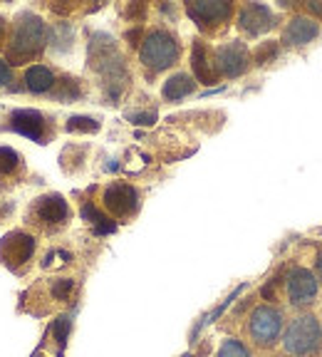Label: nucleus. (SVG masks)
I'll use <instances>...</instances> for the list:
<instances>
[{
  "mask_svg": "<svg viewBox=\"0 0 322 357\" xmlns=\"http://www.w3.org/2000/svg\"><path fill=\"white\" fill-rule=\"evenodd\" d=\"M45 45H47V28L43 17L35 13H20L13 22L6 57L10 65H25L45 50Z\"/></svg>",
  "mask_w": 322,
  "mask_h": 357,
  "instance_id": "obj_1",
  "label": "nucleus"
},
{
  "mask_svg": "<svg viewBox=\"0 0 322 357\" xmlns=\"http://www.w3.org/2000/svg\"><path fill=\"white\" fill-rule=\"evenodd\" d=\"M178 55H181V47H178L176 38L167 30H151V33L144 35L139 47V60L144 67L154 70V73H161V70H169L171 65H176Z\"/></svg>",
  "mask_w": 322,
  "mask_h": 357,
  "instance_id": "obj_2",
  "label": "nucleus"
},
{
  "mask_svg": "<svg viewBox=\"0 0 322 357\" xmlns=\"http://www.w3.org/2000/svg\"><path fill=\"white\" fill-rule=\"evenodd\" d=\"M285 352L295 357H307L312 352H320L322 347V328L312 315H302L298 318L288 330H285L283 337Z\"/></svg>",
  "mask_w": 322,
  "mask_h": 357,
  "instance_id": "obj_3",
  "label": "nucleus"
},
{
  "mask_svg": "<svg viewBox=\"0 0 322 357\" xmlns=\"http://www.w3.org/2000/svg\"><path fill=\"white\" fill-rule=\"evenodd\" d=\"M280 330H283V315H280V310H275L270 305H261L250 312L248 333L256 345L270 347L280 337Z\"/></svg>",
  "mask_w": 322,
  "mask_h": 357,
  "instance_id": "obj_4",
  "label": "nucleus"
},
{
  "mask_svg": "<svg viewBox=\"0 0 322 357\" xmlns=\"http://www.w3.org/2000/svg\"><path fill=\"white\" fill-rule=\"evenodd\" d=\"M35 253V238L25 231H10L0 241V263L10 271H20Z\"/></svg>",
  "mask_w": 322,
  "mask_h": 357,
  "instance_id": "obj_5",
  "label": "nucleus"
},
{
  "mask_svg": "<svg viewBox=\"0 0 322 357\" xmlns=\"http://www.w3.org/2000/svg\"><path fill=\"white\" fill-rule=\"evenodd\" d=\"M213 67H216V75H223V77H240L250 67L248 47L240 40H231V43L221 45L213 52Z\"/></svg>",
  "mask_w": 322,
  "mask_h": 357,
  "instance_id": "obj_6",
  "label": "nucleus"
},
{
  "mask_svg": "<svg viewBox=\"0 0 322 357\" xmlns=\"http://www.w3.org/2000/svg\"><path fill=\"white\" fill-rule=\"evenodd\" d=\"M102 201H105V208L114 216L124 218L132 216L137 208H139V191L134 189L132 184H124V181H114L105 189L102 194Z\"/></svg>",
  "mask_w": 322,
  "mask_h": 357,
  "instance_id": "obj_7",
  "label": "nucleus"
},
{
  "mask_svg": "<svg viewBox=\"0 0 322 357\" xmlns=\"http://www.w3.org/2000/svg\"><path fill=\"white\" fill-rule=\"evenodd\" d=\"M30 216H33V223L45 226V229L47 226H62L70 218V204L60 194L40 196L30 208Z\"/></svg>",
  "mask_w": 322,
  "mask_h": 357,
  "instance_id": "obj_8",
  "label": "nucleus"
},
{
  "mask_svg": "<svg viewBox=\"0 0 322 357\" xmlns=\"http://www.w3.org/2000/svg\"><path fill=\"white\" fill-rule=\"evenodd\" d=\"M186 13L199 28H216V25H221V22H226L231 17L233 6L223 3V0H199V3H189Z\"/></svg>",
  "mask_w": 322,
  "mask_h": 357,
  "instance_id": "obj_9",
  "label": "nucleus"
},
{
  "mask_svg": "<svg viewBox=\"0 0 322 357\" xmlns=\"http://www.w3.org/2000/svg\"><path fill=\"white\" fill-rule=\"evenodd\" d=\"M317 296V278L307 268H293L288 273V298L293 305H310Z\"/></svg>",
  "mask_w": 322,
  "mask_h": 357,
  "instance_id": "obj_10",
  "label": "nucleus"
},
{
  "mask_svg": "<svg viewBox=\"0 0 322 357\" xmlns=\"http://www.w3.org/2000/svg\"><path fill=\"white\" fill-rule=\"evenodd\" d=\"M275 25L270 8L261 6V3H250L238 13V28L248 35H263Z\"/></svg>",
  "mask_w": 322,
  "mask_h": 357,
  "instance_id": "obj_11",
  "label": "nucleus"
},
{
  "mask_svg": "<svg viewBox=\"0 0 322 357\" xmlns=\"http://www.w3.org/2000/svg\"><path fill=\"white\" fill-rule=\"evenodd\" d=\"M10 127L15 129L17 134H22V137H28V139L43 144L47 122H45V117L38 109H15L10 114Z\"/></svg>",
  "mask_w": 322,
  "mask_h": 357,
  "instance_id": "obj_12",
  "label": "nucleus"
},
{
  "mask_svg": "<svg viewBox=\"0 0 322 357\" xmlns=\"http://www.w3.org/2000/svg\"><path fill=\"white\" fill-rule=\"evenodd\" d=\"M320 28H317V22L312 17L305 15H295L293 20L285 25V33H283V43L285 45H295V47H300V45L312 43V38H317Z\"/></svg>",
  "mask_w": 322,
  "mask_h": 357,
  "instance_id": "obj_13",
  "label": "nucleus"
},
{
  "mask_svg": "<svg viewBox=\"0 0 322 357\" xmlns=\"http://www.w3.org/2000/svg\"><path fill=\"white\" fill-rule=\"evenodd\" d=\"M191 67H194V77L204 84L216 82V67H213L211 57H208V47H206L201 40L194 43V50H191Z\"/></svg>",
  "mask_w": 322,
  "mask_h": 357,
  "instance_id": "obj_14",
  "label": "nucleus"
},
{
  "mask_svg": "<svg viewBox=\"0 0 322 357\" xmlns=\"http://www.w3.org/2000/svg\"><path fill=\"white\" fill-rule=\"evenodd\" d=\"M22 82H25V87L30 89V92H35V95H43V92H50L52 87L57 84L55 79V73H52L50 67L45 65H33L25 70V77H22Z\"/></svg>",
  "mask_w": 322,
  "mask_h": 357,
  "instance_id": "obj_15",
  "label": "nucleus"
},
{
  "mask_svg": "<svg viewBox=\"0 0 322 357\" xmlns=\"http://www.w3.org/2000/svg\"><path fill=\"white\" fill-rule=\"evenodd\" d=\"M194 89H196V79L191 77V75L176 73L164 82L161 95H164V100H169V102H178V100H183V97L194 95Z\"/></svg>",
  "mask_w": 322,
  "mask_h": 357,
  "instance_id": "obj_16",
  "label": "nucleus"
},
{
  "mask_svg": "<svg viewBox=\"0 0 322 357\" xmlns=\"http://www.w3.org/2000/svg\"><path fill=\"white\" fill-rule=\"evenodd\" d=\"M82 218L89 223V226H92V229H95V234H100V236L114 234V231H117V223L112 221V218H107L100 208H95V204H84V206H82Z\"/></svg>",
  "mask_w": 322,
  "mask_h": 357,
  "instance_id": "obj_17",
  "label": "nucleus"
},
{
  "mask_svg": "<svg viewBox=\"0 0 322 357\" xmlns=\"http://www.w3.org/2000/svg\"><path fill=\"white\" fill-rule=\"evenodd\" d=\"M55 87H57L55 89V100H60V102H75L79 95H82V89H79L77 79L65 77V79H60Z\"/></svg>",
  "mask_w": 322,
  "mask_h": 357,
  "instance_id": "obj_18",
  "label": "nucleus"
},
{
  "mask_svg": "<svg viewBox=\"0 0 322 357\" xmlns=\"http://www.w3.org/2000/svg\"><path fill=\"white\" fill-rule=\"evenodd\" d=\"M65 129L67 132H75V134H95V132H100V122L97 119H92V117H70L67 119V124H65Z\"/></svg>",
  "mask_w": 322,
  "mask_h": 357,
  "instance_id": "obj_19",
  "label": "nucleus"
},
{
  "mask_svg": "<svg viewBox=\"0 0 322 357\" xmlns=\"http://www.w3.org/2000/svg\"><path fill=\"white\" fill-rule=\"evenodd\" d=\"M20 167V154L10 146H0V176H8Z\"/></svg>",
  "mask_w": 322,
  "mask_h": 357,
  "instance_id": "obj_20",
  "label": "nucleus"
},
{
  "mask_svg": "<svg viewBox=\"0 0 322 357\" xmlns=\"http://www.w3.org/2000/svg\"><path fill=\"white\" fill-rule=\"evenodd\" d=\"M72 290H75V280L72 278H57V280H52V285H50L52 298H55V301H60V303L70 301Z\"/></svg>",
  "mask_w": 322,
  "mask_h": 357,
  "instance_id": "obj_21",
  "label": "nucleus"
},
{
  "mask_svg": "<svg viewBox=\"0 0 322 357\" xmlns=\"http://www.w3.org/2000/svg\"><path fill=\"white\" fill-rule=\"evenodd\" d=\"M216 357H250V352H248V347L243 345L240 340H226L221 345V350L216 352Z\"/></svg>",
  "mask_w": 322,
  "mask_h": 357,
  "instance_id": "obj_22",
  "label": "nucleus"
},
{
  "mask_svg": "<svg viewBox=\"0 0 322 357\" xmlns=\"http://www.w3.org/2000/svg\"><path fill=\"white\" fill-rule=\"evenodd\" d=\"M278 57V43H263L256 52H253V62L256 65H268Z\"/></svg>",
  "mask_w": 322,
  "mask_h": 357,
  "instance_id": "obj_23",
  "label": "nucleus"
},
{
  "mask_svg": "<svg viewBox=\"0 0 322 357\" xmlns=\"http://www.w3.org/2000/svg\"><path fill=\"white\" fill-rule=\"evenodd\" d=\"M70 325H72V320H70V315H60V318L55 320V340L60 347H65L67 342V335H70Z\"/></svg>",
  "mask_w": 322,
  "mask_h": 357,
  "instance_id": "obj_24",
  "label": "nucleus"
},
{
  "mask_svg": "<svg viewBox=\"0 0 322 357\" xmlns=\"http://www.w3.org/2000/svg\"><path fill=\"white\" fill-rule=\"evenodd\" d=\"M127 119L132 124H139V127H151L156 122V112L149 109V112H129Z\"/></svg>",
  "mask_w": 322,
  "mask_h": 357,
  "instance_id": "obj_25",
  "label": "nucleus"
},
{
  "mask_svg": "<svg viewBox=\"0 0 322 357\" xmlns=\"http://www.w3.org/2000/svg\"><path fill=\"white\" fill-rule=\"evenodd\" d=\"M70 253L67 251H50L47 256H45V261H43V268H55V266H62V263H70Z\"/></svg>",
  "mask_w": 322,
  "mask_h": 357,
  "instance_id": "obj_26",
  "label": "nucleus"
},
{
  "mask_svg": "<svg viewBox=\"0 0 322 357\" xmlns=\"http://www.w3.org/2000/svg\"><path fill=\"white\" fill-rule=\"evenodd\" d=\"M13 82V73H10V65L6 60H0V87H6V84Z\"/></svg>",
  "mask_w": 322,
  "mask_h": 357,
  "instance_id": "obj_27",
  "label": "nucleus"
},
{
  "mask_svg": "<svg viewBox=\"0 0 322 357\" xmlns=\"http://www.w3.org/2000/svg\"><path fill=\"white\" fill-rule=\"evenodd\" d=\"M13 208H15V204L10 199H0V221H6L13 213Z\"/></svg>",
  "mask_w": 322,
  "mask_h": 357,
  "instance_id": "obj_28",
  "label": "nucleus"
},
{
  "mask_svg": "<svg viewBox=\"0 0 322 357\" xmlns=\"http://www.w3.org/2000/svg\"><path fill=\"white\" fill-rule=\"evenodd\" d=\"M146 13V6H129L127 8V15H132V17H141Z\"/></svg>",
  "mask_w": 322,
  "mask_h": 357,
  "instance_id": "obj_29",
  "label": "nucleus"
},
{
  "mask_svg": "<svg viewBox=\"0 0 322 357\" xmlns=\"http://www.w3.org/2000/svg\"><path fill=\"white\" fill-rule=\"evenodd\" d=\"M307 10H310L312 15L322 17V0H320V3H307Z\"/></svg>",
  "mask_w": 322,
  "mask_h": 357,
  "instance_id": "obj_30",
  "label": "nucleus"
},
{
  "mask_svg": "<svg viewBox=\"0 0 322 357\" xmlns=\"http://www.w3.org/2000/svg\"><path fill=\"white\" fill-rule=\"evenodd\" d=\"M3 35H6V17L0 15V40H3Z\"/></svg>",
  "mask_w": 322,
  "mask_h": 357,
  "instance_id": "obj_31",
  "label": "nucleus"
},
{
  "mask_svg": "<svg viewBox=\"0 0 322 357\" xmlns=\"http://www.w3.org/2000/svg\"><path fill=\"white\" fill-rule=\"evenodd\" d=\"M317 271H320V278H322V251H320V256H317Z\"/></svg>",
  "mask_w": 322,
  "mask_h": 357,
  "instance_id": "obj_32",
  "label": "nucleus"
},
{
  "mask_svg": "<svg viewBox=\"0 0 322 357\" xmlns=\"http://www.w3.org/2000/svg\"><path fill=\"white\" fill-rule=\"evenodd\" d=\"M33 357H45V355H43V352H35V355H33Z\"/></svg>",
  "mask_w": 322,
  "mask_h": 357,
  "instance_id": "obj_33",
  "label": "nucleus"
}]
</instances>
